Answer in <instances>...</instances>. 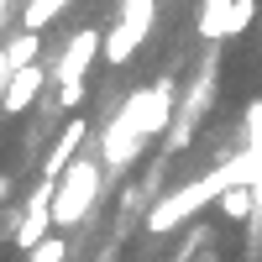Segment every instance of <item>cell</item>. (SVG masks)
Listing matches in <instances>:
<instances>
[{
	"mask_svg": "<svg viewBox=\"0 0 262 262\" xmlns=\"http://www.w3.org/2000/svg\"><path fill=\"white\" fill-rule=\"evenodd\" d=\"M152 16H158V0H121V21H116V32L105 37V63L121 69V63L137 58V48L152 32Z\"/></svg>",
	"mask_w": 262,
	"mask_h": 262,
	"instance_id": "obj_4",
	"label": "cell"
},
{
	"mask_svg": "<svg viewBox=\"0 0 262 262\" xmlns=\"http://www.w3.org/2000/svg\"><path fill=\"white\" fill-rule=\"evenodd\" d=\"M42 90H48V69H42V63H21V69H11L6 95H0V116L32 111V105L42 100Z\"/></svg>",
	"mask_w": 262,
	"mask_h": 262,
	"instance_id": "obj_5",
	"label": "cell"
},
{
	"mask_svg": "<svg viewBox=\"0 0 262 262\" xmlns=\"http://www.w3.org/2000/svg\"><path fill=\"white\" fill-rule=\"evenodd\" d=\"M6 194H11V179H6V173H0V200H6Z\"/></svg>",
	"mask_w": 262,
	"mask_h": 262,
	"instance_id": "obj_13",
	"label": "cell"
},
{
	"mask_svg": "<svg viewBox=\"0 0 262 262\" xmlns=\"http://www.w3.org/2000/svg\"><path fill=\"white\" fill-rule=\"evenodd\" d=\"M242 147H262V100L247 105V131H242Z\"/></svg>",
	"mask_w": 262,
	"mask_h": 262,
	"instance_id": "obj_12",
	"label": "cell"
},
{
	"mask_svg": "<svg viewBox=\"0 0 262 262\" xmlns=\"http://www.w3.org/2000/svg\"><path fill=\"white\" fill-rule=\"evenodd\" d=\"M257 21V0H231V21H226V37H242Z\"/></svg>",
	"mask_w": 262,
	"mask_h": 262,
	"instance_id": "obj_10",
	"label": "cell"
},
{
	"mask_svg": "<svg viewBox=\"0 0 262 262\" xmlns=\"http://www.w3.org/2000/svg\"><path fill=\"white\" fill-rule=\"evenodd\" d=\"M100 189H105V163L100 158H74L69 168L58 173V189H53V226L90 221Z\"/></svg>",
	"mask_w": 262,
	"mask_h": 262,
	"instance_id": "obj_2",
	"label": "cell"
},
{
	"mask_svg": "<svg viewBox=\"0 0 262 262\" xmlns=\"http://www.w3.org/2000/svg\"><path fill=\"white\" fill-rule=\"evenodd\" d=\"M69 6V0H27V11H21V27H32V32H42L48 21H58V11Z\"/></svg>",
	"mask_w": 262,
	"mask_h": 262,
	"instance_id": "obj_9",
	"label": "cell"
},
{
	"mask_svg": "<svg viewBox=\"0 0 262 262\" xmlns=\"http://www.w3.org/2000/svg\"><path fill=\"white\" fill-rule=\"evenodd\" d=\"M84 137H90V121H84V116H74L69 126L58 131V142H53V152H48V158H42V179H58V173H63V168H69V163L79 158V147H84Z\"/></svg>",
	"mask_w": 262,
	"mask_h": 262,
	"instance_id": "obj_6",
	"label": "cell"
},
{
	"mask_svg": "<svg viewBox=\"0 0 262 262\" xmlns=\"http://www.w3.org/2000/svg\"><path fill=\"white\" fill-rule=\"evenodd\" d=\"M100 53H105L100 27L74 32V42L63 48L58 69H53V79H58V105H63V111H79V105H84V74H90V63H95Z\"/></svg>",
	"mask_w": 262,
	"mask_h": 262,
	"instance_id": "obj_3",
	"label": "cell"
},
{
	"mask_svg": "<svg viewBox=\"0 0 262 262\" xmlns=\"http://www.w3.org/2000/svg\"><path fill=\"white\" fill-rule=\"evenodd\" d=\"M0 53H6V63H11V69H21V63H37V53H42V37H37L32 27H21V32H16V37H11Z\"/></svg>",
	"mask_w": 262,
	"mask_h": 262,
	"instance_id": "obj_7",
	"label": "cell"
},
{
	"mask_svg": "<svg viewBox=\"0 0 262 262\" xmlns=\"http://www.w3.org/2000/svg\"><path fill=\"white\" fill-rule=\"evenodd\" d=\"M231 184H262V147H242L236 158H226L215 173H205V179H194V184H184V189H173L168 200H158V205L147 210V231H152V236L179 231L194 210H205L210 200H221Z\"/></svg>",
	"mask_w": 262,
	"mask_h": 262,
	"instance_id": "obj_1",
	"label": "cell"
},
{
	"mask_svg": "<svg viewBox=\"0 0 262 262\" xmlns=\"http://www.w3.org/2000/svg\"><path fill=\"white\" fill-rule=\"evenodd\" d=\"M63 257H69V242H63V236H42L27 252V262H63Z\"/></svg>",
	"mask_w": 262,
	"mask_h": 262,
	"instance_id": "obj_11",
	"label": "cell"
},
{
	"mask_svg": "<svg viewBox=\"0 0 262 262\" xmlns=\"http://www.w3.org/2000/svg\"><path fill=\"white\" fill-rule=\"evenodd\" d=\"M226 21H231V0H205V11H200V37H205V42H221V37H226Z\"/></svg>",
	"mask_w": 262,
	"mask_h": 262,
	"instance_id": "obj_8",
	"label": "cell"
}]
</instances>
